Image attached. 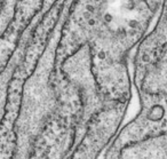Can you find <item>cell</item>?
Instances as JSON below:
<instances>
[{
  "label": "cell",
  "instance_id": "7a4b0ae2",
  "mask_svg": "<svg viewBox=\"0 0 167 159\" xmlns=\"http://www.w3.org/2000/svg\"><path fill=\"white\" fill-rule=\"evenodd\" d=\"M71 5L72 1H64L41 54L21 85L8 139L10 159L31 158L40 137L58 118L72 117L78 122L79 95L63 75L55 71L58 40Z\"/></svg>",
  "mask_w": 167,
  "mask_h": 159
},
{
  "label": "cell",
  "instance_id": "6da1fadb",
  "mask_svg": "<svg viewBox=\"0 0 167 159\" xmlns=\"http://www.w3.org/2000/svg\"><path fill=\"white\" fill-rule=\"evenodd\" d=\"M158 1H72L58 40L55 71L81 47L91 53L92 72L102 95L129 103L130 79L126 57L141 41Z\"/></svg>",
  "mask_w": 167,
  "mask_h": 159
},
{
  "label": "cell",
  "instance_id": "8992f818",
  "mask_svg": "<svg viewBox=\"0 0 167 159\" xmlns=\"http://www.w3.org/2000/svg\"><path fill=\"white\" fill-rule=\"evenodd\" d=\"M118 159H167V140L158 136L126 145Z\"/></svg>",
  "mask_w": 167,
  "mask_h": 159
},
{
  "label": "cell",
  "instance_id": "5b68a950",
  "mask_svg": "<svg viewBox=\"0 0 167 159\" xmlns=\"http://www.w3.org/2000/svg\"><path fill=\"white\" fill-rule=\"evenodd\" d=\"M137 90L167 95V44L157 54L155 61L140 72H134ZM167 140V135H164Z\"/></svg>",
  "mask_w": 167,
  "mask_h": 159
},
{
  "label": "cell",
  "instance_id": "277c9868",
  "mask_svg": "<svg viewBox=\"0 0 167 159\" xmlns=\"http://www.w3.org/2000/svg\"><path fill=\"white\" fill-rule=\"evenodd\" d=\"M137 92L141 111L111 141L104 159H118L120 150L126 145L167 135V95Z\"/></svg>",
  "mask_w": 167,
  "mask_h": 159
},
{
  "label": "cell",
  "instance_id": "3957f363",
  "mask_svg": "<svg viewBox=\"0 0 167 159\" xmlns=\"http://www.w3.org/2000/svg\"><path fill=\"white\" fill-rule=\"evenodd\" d=\"M56 73L58 76L63 75V77L75 87L80 98L81 108L75 128V142L72 147L73 151L86 135L91 122L101 112L119 103L109 102L101 93L92 72L91 53L87 46L81 47L75 54L68 57Z\"/></svg>",
  "mask_w": 167,
  "mask_h": 159
},
{
  "label": "cell",
  "instance_id": "52a82bcc",
  "mask_svg": "<svg viewBox=\"0 0 167 159\" xmlns=\"http://www.w3.org/2000/svg\"><path fill=\"white\" fill-rule=\"evenodd\" d=\"M162 15L165 16V19H166V22H167V13H166V12H164V13H162Z\"/></svg>",
  "mask_w": 167,
  "mask_h": 159
}]
</instances>
